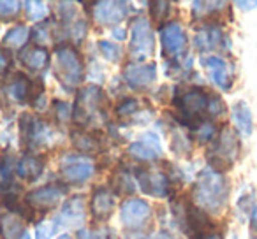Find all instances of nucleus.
I'll return each instance as SVG.
<instances>
[{"instance_id":"nucleus-1","label":"nucleus","mask_w":257,"mask_h":239,"mask_svg":"<svg viewBox=\"0 0 257 239\" xmlns=\"http://www.w3.org/2000/svg\"><path fill=\"white\" fill-rule=\"evenodd\" d=\"M173 107L175 120L190 132H196L206 122H213V118L220 116L225 111L220 97L201 86L175 88Z\"/></svg>"},{"instance_id":"nucleus-2","label":"nucleus","mask_w":257,"mask_h":239,"mask_svg":"<svg viewBox=\"0 0 257 239\" xmlns=\"http://www.w3.org/2000/svg\"><path fill=\"white\" fill-rule=\"evenodd\" d=\"M229 200V181L224 174L206 167L199 172L192 186V202L203 211L218 214Z\"/></svg>"},{"instance_id":"nucleus-3","label":"nucleus","mask_w":257,"mask_h":239,"mask_svg":"<svg viewBox=\"0 0 257 239\" xmlns=\"http://www.w3.org/2000/svg\"><path fill=\"white\" fill-rule=\"evenodd\" d=\"M55 74L67 92H72L76 86L81 85L85 78V64L79 51L71 43L58 44L55 50Z\"/></svg>"},{"instance_id":"nucleus-4","label":"nucleus","mask_w":257,"mask_h":239,"mask_svg":"<svg viewBox=\"0 0 257 239\" xmlns=\"http://www.w3.org/2000/svg\"><path fill=\"white\" fill-rule=\"evenodd\" d=\"M239 153V141L232 129L222 127L217 139L213 141V146L206 153L208 167L213 169L215 172L224 174L225 171L232 167V162L236 160Z\"/></svg>"},{"instance_id":"nucleus-5","label":"nucleus","mask_w":257,"mask_h":239,"mask_svg":"<svg viewBox=\"0 0 257 239\" xmlns=\"http://www.w3.org/2000/svg\"><path fill=\"white\" fill-rule=\"evenodd\" d=\"M104 104H106V99L99 86H85L76 93V100L72 104V122L79 127L90 125L99 116H102Z\"/></svg>"},{"instance_id":"nucleus-6","label":"nucleus","mask_w":257,"mask_h":239,"mask_svg":"<svg viewBox=\"0 0 257 239\" xmlns=\"http://www.w3.org/2000/svg\"><path fill=\"white\" fill-rule=\"evenodd\" d=\"M155 50V37L150 22L147 18H136L131 27V43H128V53L136 64H143L148 57H152Z\"/></svg>"},{"instance_id":"nucleus-7","label":"nucleus","mask_w":257,"mask_h":239,"mask_svg":"<svg viewBox=\"0 0 257 239\" xmlns=\"http://www.w3.org/2000/svg\"><path fill=\"white\" fill-rule=\"evenodd\" d=\"M183 230L190 239H206L213 234V220L206 211L197 207L192 200H187L182 209Z\"/></svg>"},{"instance_id":"nucleus-8","label":"nucleus","mask_w":257,"mask_h":239,"mask_svg":"<svg viewBox=\"0 0 257 239\" xmlns=\"http://www.w3.org/2000/svg\"><path fill=\"white\" fill-rule=\"evenodd\" d=\"M65 193V186L62 183H48L44 186L32 190L25 195V204L30 209L36 213H46V211L53 209L58 206V202L62 200V195Z\"/></svg>"},{"instance_id":"nucleus-9","label":"nucleus","mask_w":257,"mask_h":239,"mask_svg":"<svg viewBox=\"0 0 257 239\" xmlns=\"http://www.w3.org/2000/svg\"><path fill=\"white\" fill-rule=\"evenodd\" d=\"M171 178L161 171H155L152 167H138L136 169V181L140 185L141 192L147 195L157 197V199H164L171 192Z\"/></svg>"},{"instance_id":"nucleus-10","label":"nucleus","mask_w":257,"mask_h":239,"mask_svg":"<svg viewBox=\"0 0 257 239\" xmlns=\"http://www.w3.org/2000/svg\"><path fill=\"white\" fill-rule=\"evenodd\" d=\"M20 132H22V139L27 141L30 148H41L48 144L51 139V130L43 120L34 118L32 114L23 113L20 116Z\"/></svg>"},{"instance_id":"nucleus-11","label":"nucleus","mask_w":257,"mask_h":239,"mask_svg":"<svg viewBox=\"0 0 257 239\" xmlns=\"http://www.w3.org/2000/svg\"><path fill=\"white\" fill-rule=\"evenodd\" d=\"M201 64L206 69L208 76H210L211 83L215 86H218L224 92L232 88L234 72H232L231 64H227V60H224L222 57H217V55H210V57L201 58Z\"/></svg>"},{"instance_id":"nucleus-12","label":"nucleus","mask_w":257,"mask_h":239,"mask_svg":"<svg viewBox=\"0 0 257 239\" xmlns=\"http://www.w3.org/2000/svg\"><path fill=\"white\" fill-rule=\"evenodd\" d=\"M152 207L147 200L131 197L120 207V220L128 228H141L150 220Z\"/></svg>"},{"instance_id":"nucleus-13","label":"nucleus","mask_w":257,"mask_h":239,"mask_svg":"<svg viewBox=\"0 0 257 239\" xmlns=\"http://www.w3.org/2000/svg\"><path fill=\"white\" fill-rule=\"evenodd\" d=\"M60 178L69 183H83L88 181L95 172V165L92 160L85 157H65L60 164Z\"/></svg>"},{"instance_id":"nucleus-14","label":"nucleus","mask_w":257,"mask_h":239,"mask_svg":"<svg viewBox=\"0 0 257 239\" xmlns=\"http://www.w3.org/2000/svg\"><path fill=\"white\" fill-rule=\"evenodd\" d=\"M159 36H161V46L166 57L176 58L187 46V36L182 25L175 22H168L166 25L159 27Z\"/></svg>"},{"instance_id":"nucleus-15","label":"nucleus","mask_w":257,"mask_h":239,"mask_svg":"<svg viewBox=\"0 0 257 239\" xmlns=\"http://www.w3.org/2000/svg\"><path fill=\"white\" fill-rule=\"evenodd\" d=\"M85 199L81 195H74L64 202L60 207L57 220H55V228H69L79 227L85 221Z\"/></svg>"},{"instance_id":"nucleus-16","label":"nucleus","mask_w":257,"mask_h":239,"mask_svg":"<svg viewBox=\"0 0 257 239\" xmlns=\"http://www.w3.org/2000/svg\"><path fill=\"white\" fill-rule=\"evenodd\" d=\"M123 78L131 88L143 90L150 86L157 79V67L155 64H136L131 62L123 67Z\"/></svg>"},{"instance_id":"nucleus-17","label":"nucleus","mask_w":257,"mask_h":239,"mask_svg":"<svg viewBox=\"0 0 257 239\" xmlns=\"http://www.w3.org/2000/svg\"><path fill=\"white\" fill-rule=\"evenodd\" d=\"M128 4L125 2H109V0H102V2H93V18L100 25H118L123 22L128 15Z\"/></svg>"},{"instance_id":"nucleus-18","label":"nucleus","mask_w":257,"mask_h":239,"mask_svg":"<svg viewBox=\"0 0 257 239\" xmlns=\"http://www.w3.org/2000/svg\"><path fill=\"white\" fill-rule=\"evenodd\" d=\"M127 153L131 157H134L136 160L141 162H152L157 160V158L162 157V148H161V141L155 134L147 132L143 134V137L134 143L128 144Z\"/></svg>"},{"instance_id":"nucleus-19","label":"nucleus","mask_w":257,"mask_h":239,"mask_svg":"<svg viewBox=\"0 0 257 239\" xmlns=\"http://www.w3.org/2000/svg\"><path fill=\"white\" fill-rule=\"evenodd\" d=\"M114 202H116V195L113 193V190L107 186H97L90 199V211H92L93 220H109L114 211Z\"/></svg>"},{"instance_id":"nucleus-20","label":"nucleus","mask_w":257,"mask_h":239,"mask_svg":"<svg viewBox=\"0 0 257 239\" xmlns=\"http://www.w3.org/2000/svg\"><path fill=\"white\" fill-rule=\"evenodd\" d=\"M44 167H46L44 157L36 153H27L18 160L15 171L18 174V178L25 179V181H36V179H39L43 176Z\"/></svg>"},{"instance_id":"nucleus-21","label":"nucleus","mask_w":257,"mask_h":239,"mask_svg":"<svg viewBox=\"0 0 257 239\" xmlns=\"http://www.w3.org/2000/svg\"><path fill=\"white\" fill-rule=\"evenodd\" d=\"M224 41H225V36H224V32H222L220 25H218V23H208V25H204L203 29L197 32L196 48L201 53H204V51L218 48L220 43H224Z\"/></svg>"},{"instance_id":"nucleus-22","label":"nucleus","mask_w":257,"mask_h":239,"mask_svg":"<svg viewBox=\"0 0 257 239\" xmlns=\"http://www.w3.org/2000/svg\"><path fill=\"white\" fill-rule=\"evenodd\" d=\"M27 232V223L22 216L15 213L0 214V237L2 239H22Z\"/></svg>"},{"instance_id":"nucleus-23","label":"nucleus","mask_w":257,"mask_h":239,"mask_svg":"<svg viewBox=\"0 0 257 239\" xmlns=\"http://www.w3.org/2000/svg\"><path fill=\"white\" fill-rule=\"evenodd\" d=\"M20 60L30 71H43L50 64V51L43 46H30L25 48L23 51H20Z\"/></svg>"},{"instance_id":"nucleus-24","label":"nucleus","mask_w":257,"mask_h":239,"mask_svg":"<svg viewBox=\"0 0 257 239\" xmlns=\"http://www.w3.org/2000/svg\"><path fill=\"white\" fill-rule=\"evenodd\" d=\"M30 81L32 79L29 76L22 74V72H16L13 74V78L6 83V93L11 97L15 102H27L30 95Z\"/></svg>"},{"instance_id":"nucleus-25","label":"nucleus","mask_w":257,"mask_h":239,"mask_svg":"<svg viewBox=\"0 0 257 239\" xmlns=\"http://www.w3.org/2000/svg\"><path fill=\"white\" fill-rule=\"evenodd\" d=\"M232 122H234L236 129H238L239 134L243 136H252L253 132V116L250 107L246 106V102H236L234 107L231 111Z\"/></svg>"},{"instance_id":"nucleus-26","label":"nucleus","mask_w":257,"mask_h":239,"mask_svg":"<svg viewBox=\"0 0 257 239\" xmlns=\"http://www.w3.org/2000/svg\"><path fill=\"white\" fill-rule=\"evenodd\" d=\"M224 8H227L225 2H192V16L194 20H199V22L218 23L213 18L220 15Z\"/></svg>"},{"instance_id":"nucleus-27","label":"nucleus","mask_w":257,"mask_h":239,"mask_svg":"<svg viewBox=\"0 0 257 239\" xmlns=\"http://www.w3.org/2000/svg\"><path fill=\"white\" fill-rule=\"evenodd\" d=\"M71 141H72V146L79 153H95V151L100 150V141L93 134L86 132L83 129L71 132Z\"/></svg>"},{"instance_id":"nucleus-28","label":"nucleus","mask_w":257,"mask_h":239,"mask_svg":"<svg viewBox=\"0 0 257 239\" xmlns=\"http://www.w3.org/2000/svg\"><path fill=\"white\" fill-rule=\"evenodd\" d=\"M30 37V30L25 25H15L6 32L4 39H2V46L4 50H20L27 44Z\"/></svg>"},{"instance_id":"nucleus-29","label":"nucleus","mask_w":257,"mask_h":239,"mask_svg":"<svg viewBox=\"0 0 257 239\" xmlns=\"http://www.w3.org/2000/svg\"><path fill=\"white\" fill-rule=\"evenodd\" d=\"M113 193L118 195V193H134L136 192V183H134L133 176L128 172H116L113 176Z\"/></svg>"},{"instance_id":"nucleus-30","label":"nucleus","mask_w":257,"mask_h":239,"mask_svg":"<svg viewBox=\"0 0 257 239\" xmlns=\"http://www.w3.org/2000/svg\"><path fill=\"white\" fill-rule=\"evenodd\" d=\"M141 111V102L134 97H127V99L120 100L114 107V113L118 118H133Z\"/></svg>"},{"instance_id":"nucleus-31","label":"nucleus","mask_w":257,"mask_h":239,"mask_svg":"<svg viewBox=\"0 0 257 239\" xmlns=\"http://www.w3.org/2000/svg\"><path fill=\"white\" fill-rule=\"evenodd\" d=\"M30 39L36 43V46H43L51 39V22H41L30 29Z\"/></svg>"},{"instance_id":"nucleus-32","label":"nucleus","mask_w":257,"mask_h":239,"mask_svg":"<svg viewBox=\"0 0 257 239\" xmlns=\"http://www.w3.org/2000/svg\"><path fill=\"white\" fill-rule=\"evenodd\" d=\"M150 15L155 23H159L161 27L166 25L169 15H171V4H169V2H164V0L150 2Z\"/></svg>"},{"instance_id":"nucleus-33","label":"nucleus","mask_w":257,"mask_h":239,"mask_svg":"<svg viewBox=\"0 0 257 239\" xmlns=\"http://www.w3.org/2000/svg\"><path fill=\"white\" fill-rule=\"evenodd\" d=\"M27 8V16H29L30 22L41 23L44 22L48 15H50V9H48V4L44 2H37V0H30V2H25Z\"/></svg>"},{"instance_id":"nucleus-34","label":"nucleus","mask_w":257,"mask_h":239,"mask_svg":"<svg viewBox=\"0 0 257 239\" xmlns=\"http://www.w3.org/2000/svg\"><path fill=\"white\" fill-rule=\"evenodd\" d=\"M99 51L107 62H118L121 58V50L111 41H99Z\"/></svg>"},{"instance_id":"nucleus-35","label":"nucleus","mask_w":257,"mask_h":239,"mask_svg":"<svg viewBox=\"0 0 257 239\" xmlns=\"http://www.w3.org/2000/svg\"><path fill=\"white\" fill-rule=\"evenodd\" d=\"M86 34H88V22L83 18H76L71 25V39L79 44L86 37Z\"/></svg>"},{"instance_id":"nucleus-36","label":"nucleus","mask_w":257,"mask_h":239,"mask_svg":"<svg viewBox=\"0 0 257 239\" xmlns=\"http://www.w3.org/2000/svg\"><path fill=\"white\" fill-rule=\"evenodd\" d=\"M22 11V2H11V0H2L0 2V20H13Z\"/></svg>"},{"instance_id":"nucleus-37","label":"nucleus","mask_w":257,"mask_h":239,"mask_svg":"<svg viewBox=\"0 0 257 239\" xmlns=\"http://www.w3.org/2000/svg\"><path fill=\"white\" fill-rule=\"evenodd\" d=\"M53 109L58 122H69L72 118V107L64 100H53Z\"/></svg>"},{"instance_id":"nucleus-38","label":"nucleus","mask_w":257,"mask_h":239,"mask_svg":"<svg viewBox=\"0 0 257 239\" xmlns=\"http://www.w3.org/2000/svg\"><path fill=\"white\" fill-rule=\"evenodd\" d=\"M11 65H13L11 53H9L8 50H4V48H2V50H0V78L6 79L9 69H11Z\"/></svg>"},{"instance_id":"nucleus-39","label":"nucleus","mask_w":257,"mask_h":239,"mask_svg":"<svg viewBox=\"0 0 257 239\" xmlns=\"http://www.w3.org/2000/svg\"><path fill=\"white\" fill-rule=\"evenodd\" d=\"M51 232H53L51 230V225L41 221L36 227V239H51Z\"/></svg>"},{"instance_id":"nucleus-40","label":"nucleus","mask_w":257,"mask_h":239,"mask_svg":"<svg viewBox=\"0 0 257 239\" xmlns=\"http://www.w3.org/2000/svg\"><path fill=\"white\" fill-rule=\"evenodd\" d=\"M236 6H238L239 9H243V11H252V9L257 8V0H255V2H246V0H239V2H236Z\"/></svg>"},{"instance_id":"nucleus-41","label":"nucleus","mask_w":257,"mask_h":239,"mask_svg":"<svg viewBox=\"0 0 257 239\" xmlns=\"http://www.w3.org/2000/svg\"><path fill=\"white\" fill-rule=\"evenodd\" d=\"M125 36H127V32H125L123 29H116V30H113V37H114V39L123 41V39H125Z\"/></svg>"},{"instance_id":"nucleus-42","label":"nucleus","mask_w":257,"mask_h":239,"mask_svg":"<svg viewBox=\"0 0 257 239\" xmlns=\"http://www.w3.org/2000/svg\"><path fill=\"white\" fill-rule=\"evenodd\" d=\"M154 239H175L171 234H168V232H159V234L154 235Z\"/></svg>"},{"instance_id":"nucleus-43","label":"nucleus","mask_w":257,"mask_h":239,"mask_svg":"<svg viewBox=\"0 0 257 239\" xmlns=\"http://www.w3.org/2000/svg\"><path fill=\"white\" fill-rule=\"evenodd\" d=\"M252 228L257 230V206L253 207V211H252Z\"/></svg>"},{"instance_id":"nucleus-44","label":"nucleus","mask_w":257,"mask_h":239,"mask_svg":"<svg viewBox=\"0 0 257 239\" xmlns=\"http://www.w3.org/2000/svg\"><path fill=\"white\" fill-rule=\"evenodd\" d=\"M206 239H222V235L218 234V232H213V234H211V235H208Z\"/></svg>"},{"instance_id":"nucleus-45","label":"nucleus","mask_w":257,"mask_h":239,"mask_svg":"<svg viewBox=\"0 0 257 239\" xmlns=\"http://www.w3.org/2000/svg\"><path fill=\"white\" fill-rule=\"evenodd\" d=\"M58 239H72V237L69 234H60V235H58Z\"/></svg>"},{"instance_id":"nucleus-46","label":"nucleus","mask_w":257,"mask_h":239,"mask_svg":"<svg viewBox=\"0 0 257 239\" xmlns=\"http://www.w3.org/2000/svg\"><path fill=\"white\" fill-rule=\"evenodd\" d=\"M22 239H32V237H30V234H29V232H25V234H23V237Z\"/></svg>"},{"instance_id":"nucleus-47","label":"nucleus","mask_w":257,"mask_h":239,"mask_svg":"<svg viewBox=\"0 0 257 239\" xmlns=\"http://www.w3.org/2000/svg\"><path fill=\"white\" fill-rule=\"evenodd\" d=\"M252 239H257V237H252Z\"/></svg>"}]
</instances>
